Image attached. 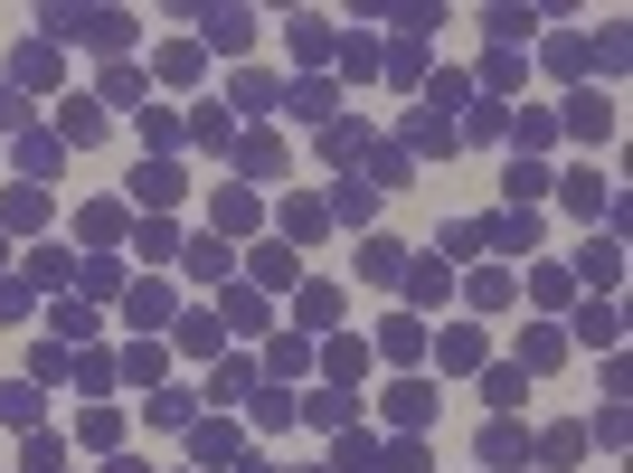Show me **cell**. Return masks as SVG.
I'll return each mask as SVG.
<instances>
[{"label":"cell","mask_w":633,"mask_h":473,"mask_svg":"<svg viewBox=\"0 0 633 473\" xmlns=\"http://www.w3.org/2000/svg\"><path fill=\"white\" fill-rule=\"evenodd\" d=\"M322 218H331L322 199H293V209H284V246H293V237H322Z\"/></svg>","instance_id":"obj_20"},{"label":"cell","mask_w":633,"mask_h":473,"mask_svg":"<svg viewBox=\"0 0 633 473\" xmlns=\"http://www.w3.org/2000/svg\"><path fill=\"white\" fill-rule=\"evenodd\" d=\"M236 105H246V114H275L284 86H275V76H236Z\"/></svg>","instance_id":"obj_15"},{"label":"cell","mask_w":633,"mask_h":473,"mask_svg":"<svg viewBox=\"0 0 633 473\" xmlns=\"http://www.w3.org/2000/svg\"><path fill=\"white\" fill-rule=\"evenodd\" d=\"M284 114H303V123H322V114H331V86H293V95H284Z\"/></svg>","instance_id":"obj_27"},{"label":"cell","mask_w":633,"mask_h":473,"mask_svg":"<svg viewBox=\"0 0 633 473\" xmlns=\"http://www.w3.org/2000/svg\"><path fill=\"white\" fill-rule=\"evenodd\" d=\"M359 275H369V284H398L407 275V246H398V237H369V246H359Z\"/></svg>","instance_id":"obj_4"},{"label":"cell","mask_w":633,"mask_h":473,"mask_svg":"<svg viewBox=\"0 0 633 473\" xmlns=\"http://www.w3.org/2000/svg\"><path fill=\"white\" fill-rule=\"evenodd\" d=\"M209 218H218L209 237H236V228H256V199H246V189H218V199H209Z\"/></svg>","instance_id":"obj_7"},{"label":"cell","mask_w":633,"mask_h":473,"mask_svg":"<svg viewBox=\"0 0 633 473\" xmlns=\"http://www.w3.org/2000/svg\"><path fill=\"white\" fill-rule=\"evenodd\" d=\"M180 162H152V170H133V199H142V209H170V199H180Z\"/></svg>","instance_id":"obj_2"},{"label":"cell","mask_w":633,"mask_h":473,"mask_svg":"<svg viewBox=\"0 0 633 473\" xmlns=\"http://www.w3.org/2000/svg\"><path fill=\"white\" fill-rule=\"evenodd\" d=\"M256 426H293V398H284V388H256Z\"/></svg>","instance_id":"obj_37"},{"label":"cell","mask_w":633,"mask_h":473,"mask_svg":"<svg viewBox=\"0 0 633 473\" xmlns=\"http://www.w3.org/2000/svg\"><path fill=\"white\" fill-rule=\"evenodd\" d=\"M256 275H265V284H293V275H303V256H293V246H256Z\"/></svg>","instance_id":"obj_22"},{"label":"cell","mask_w":633,"mask_h":473,"mask_svg":"<svg viewBox=\"0 0 633 473\" xmlns=\"http://www.w3.org/2000/svg\"><path fill=\"white\" fill-rule=\"evenodd\" d=\"M567 133L606 142V133H614V105H606V95H577V105H567Z\"/></svg>","instance_id":"obj_5"},{"label":"cell","mask_w":633,"mask_h":473,"mask_svg":"<svg viewBox=\"0 0 633 473\" xmlns=\"http://www.w3.org/2000/svg\"><path fill=\"white\" fill-rule=\"evenodd\" d=\"M123 237V209H86V246H114Z\"/></svg>","instance_id":"obj_35"},{"label":"cell","mask_w":633,"mask_h":473,"mask_svg":"<svg viewBox=\"0 0 633 473\" xmlns=\"http://www.w3.org/2000/svg\"><path fill=\"white\" fill-rule=\"evenodd\" d=\"M567 209L596 218V209H606V180H596V170H567Z\"/></svg>","instance_id":"obj_16"},{"label":"cell","mask_w":633,"mask_h":473,"mask_svg":"<svg viewBox=\"0 0 633 473\" xmlns=\"http://www.w3.org/2000/svg\"><path fill=\"white\" fill-rule=\"evenodd\" d=\"M501 189H511V209H530V199L548 189V170H540V162H511V180H501Z\"/></svg>","instance_id":"obj_21"},{"label":"cell","mask_w":633,"mask_h":473,"mask_svg":"<svg viewBox=\"0 0 633 473\" xmlns=\"http://www.w3.org/2000/svg\"><path fill=\"white\" fill-rule=\"evenodd\" d=\"M104 473H152V464H133V454H114V464H104Z\"/></svg>","instance_id":"obj_39"},{"label":"cell","mask_w":633,"mask_h":473,"mask_svg":"<svg viewBox=\"0 0 633 473\" xmlns=\"http://www.w3.org/2000/svg\"><path fill=\"white\" fill-rule=\"evenodd\" d=\"M577 331H587L596 351H614V341H624V331H614V312H606V304H596V312H577Z\"/></svg>","instance_id":"obj_30"},{"label":"cell","mask_w":633,"mask_h":473,"mask_svg":"<svg viewBox=\"0 0 633 473\" xmlns=\"http://www.w3.org/2000/svg\"><path fill=\"white\" fill-rule=\"evenodd\" d=\"M104 133V114H95L86 95H76V105H57V142H95Z\"/></svg>","instance_id":"obj_10"},{"label":"cell","mask_w":633,"mask_h":473,"mask_svg":"<svg viewBox=\"0 0 633 473\" xmlns=\"http://www.w3.org/2000/svg\"><path fill=\"white\" fill-rule=\"evenodd\" d=\"M331 312H341V294H331V284H312V294H303V322L331 331Z\"/></svg>","instance_id":"obj_33"},{"label":"cell","mask_w":633,"mask_h":473,"mask_svg":"<svg viewBox=\"0 0 633 473\" xmlns=\"http://www.w3.org/2000/svg\"><path fill=\"white\" fill-rule=\"evenodd\" d=\"M236 162H246V180H275V170H284V152H275V133H256L246 152H236Z\"/></svg>","instance_id":"obj_18"},{"label":"cell","mask_w":633,"mask_h":473,"mask_svg":"<svg viewBox=\"0 0 633 473\" xmlns=\"http://www.w3.org/2000/svg\"><path fill=\"white\" fill-rule=\"evenodd\" d=\"M180 341H189L199 360H218V341H227V331H218V312H189V322H180Z\"/></svg>","instance_id":"obj_19"},{"label":"cell","mask_w":633,"mask_h":473,"mask_svg":"<svg viewBox=\"0 0 633 473\" xmlns=\"http://www.w3.org/2000/svg\"><path fill=\"white\" fill-rule=\"evenodd\" d=\"M0 426H38V388H0Z\"/></svg>","instance_id":"obj_26"},{"label":"cell","mask_w":633,"mask_h":473,"mask_svg":"<svg viewBox=\"0 0 633 473\" xmlns=\"http://www.w3.org/2000/svg\"><path fill=\"white\" fill-rule=\"evenodd\" d=\"M378 351H388V360H425V322H407V312H398V322L378 331Z\"/></svg>","instance_id":"obj_12"},{"label":"cell","mask_w":633,"mask_h":473,"mask_svg":"<svg viewBox=\"0 0 633 473\" xmlns=\"http://www.w3.org/2000/svg\"><path fill=\"white\" fill-rule=\"evenodd\" d=\"M548 67L577 76V67H596V47H587V38H558V47H548Z\"/></svg>","instance_id":"obj_28"},{"label":"cell","mask_w":633,"mask_h":473,"mask_svg":"<svg viewBox=\"0 0 633 473\" xmlns=\"http://www.w3.org/2000/svg\"><path fill=\"white\" fill-rule=\"evenodd\" d=\"M577 275H587V284H614V275H624V246H614V237H596L587 256H577Z\"/></svg>","instance_id":"obj_11"},{"label":"cell","mask_w":633,"mask_h":473,"mask_svg":"<svg viewBox=\"0 0 633 473\" xmlns=\"http://www.w3.org/2000/svg\"><path fill=\"white\" fill-rule=\"evenodd\" d=\"M104 105H133V114H142V76L114 67V76H104Z\"/></svg>","instance_id":"obj_32"},{"label":"cell","mask_w":633,"mask_h":473,"mask_svg":"<svg viewBox=\"0 0 633 473\" xmlns=\"http://www.w3.org/2000/svg\"><path fill=\"white\" fill-rule=\"evenodd\" d=\"M331 47V20H293V57H322Z\"/></svg>","instance_id":"obj_34"},{"label":"cell","mask_w":633,"mask_h":473,"mask_svg":"<svg viewBox=\"0 0 633 473\" xmlns=\"http://www.w3.org/2000/svg\"><path fill=\"white\" fill-rule=\"evenodd\" d=\"M0 218H10V228H38V218H47V199H38V180H29V189H10V199H0Z\"/></svg>","instance_id":"obj_17"},{"label":"cell","mask_w":633,"mask_h":473,"mask_svg":"<svg viewBox=\"0 0 633 473\" xmlns=\"http://www.w3.org/2000/svg\"><path fill=\"white\" fill-rule=\"evenodd\" d=\"M322 152H331V162H359V152H369V133H359V123H331Z\"/></svg>","instance_id":"obj_24"},{"label":"cell","mask_w":633,"mask_h":473,"mask_svg":"<svg viewBox=\"0 0 633 473\" xmlns=\"http://www.w3.org/2000/svg\"><path fill=\"white\" fill-rule=\"evenodd\" d=\"M162 312H170V284H133V322L152 331V322H162Z\"/></svg>","instance_id":"obj_25"},{"label":"cell","mask_w":633,"mask_h":473,"mask_svg":"<svg viewBox=\"0 0 633 473\" xmlns=\"http://www.w3.org/2000/svg\"><path fill=\"white\" fill-rule=\"evenodd\" d=\"M520 454H530V436H520L511 417H501V426H482V464H520Z\"/></svg>","instance_id":"obj_8"},{"label":"cell","mask_w":633,"mask_h":473,"mask_svg":"<svg viewBox=\"0 0 633 473\" xmlns=\"http://www.w3.org/2000/svg\"><path fill=\"white\" fill-rule=\"evenodd\" d=\"M189 454H199V464H227V454H236V426H189Z\"/></svg>","instance_id":"obj_14"},{"label":"cell","mask_w":633,"mask_h":473,"mask_svg":"<svg viewBox=\"0 0 633 473\" xmlns=\"http://www.w3.org/2000/svg\"><path fill=\"white\" fill-rule=\"evenodd\" d=\"M293 417H303V426H341L351 398H341V388H312V398H293Z\"/></svg>","instance_id":"obj_13"},{"label":"cell","mask_w":633,"mask_h":473,"mask_svg":"<svg viewBox=\"0 0 633 473\" xmlns=\"http://www.w3.org/2000/svg\"><path fill=\"white\" fill-rule=\"evenodd\" d=\"M227 265H236L227 237H199V246H189V275H199V284H227Z\"/></svg>","instance_id":"obj_6"},{"label":"cell","mask_w":633,"mask_h":473,"mask_svg":"<svg viewBox=\"0 0 633 473\" xmlns=\"http://www.w3.org/2000/svg\"><path fill=\"white\" fill-rule=\"evenodd\" d=\"M388 417H398L407 436H417V426L435 417V388H425V378H398V388H388Z\"/></svg>","instance_id":"obj_3"},{"label":"cell","mask_w":633,"mask_h":473,"mask_svg":"<svg viewBox=\"0 0 633 473\" xmlns=\"http://www.w3.org/2000/svg\"><path fill=\"white\" fill-rule=\"evenodd\" d=\"M152 426H199V407H189L180 388H170V398H152Z\"/></svg>","instance_id":"obj_36"},{"label":"cell","mask_w":633,"mask_h":473,"mask_svg":"<svg viewBox=\"0 0 633 473\" xmlns=\"http://www.w3.org/2000/svg\"><path fill=\"white\" fill-rule=\"evenodd\" d=\"M322 360H331V378H359V370H369V351H359V341H331Z\"/></svg>","instance_id":"obj_31"},{"label":"cell","mask_w":633,"mask_h":473,"mask_svg":"<svg viewBox=\"0 0 633 473\" xmlns=\"http://www.w3.org/2000/svg\"><path fill=\"white\" fill-rule=\"evenodd\" d=\"M435 360H445V370H473V360H482V331H473V322H454L445 341H435Z\"/></svg>","instance_id":"obj_9"},{"label":"cell","mask_w":633,"mask_h":473,"mask_svg":"<svg viewBox=\"0 0 633 473\" xmlns=\"http://www.w3.org/2000/svg\"><path fill=\"white\" fill-rule=\"evenodd\" d=\"M246 38H256V20H246V10H218V20H209V47H246Z\"/></svg>","instance_id":"obj_23"},{"label":"cell","mask_w":633,"mask_h":473,"mask_svg":"<svg viewBox=\"0 0 633 473\" xmlns=\"http://www.w3.org/2000/svg\"><path fill=\"white\" fill-rule=\"evenodd\" d=\"M246 473H275V464H246Z\"/></svg>","instance_id":"obj_40"},{"label":"cell","mask_w":633,"mask_h":473,"mask_svg":"<svg viewBox=\"0 0 633 473\" xmlns=\"http://www.w3.org/2000/svg\"><path fill=\"white\" fill-rule=\"evenodd\" d=\"M388 473H425V446H417V436H407V446L388 454Z\"/></svg>","instance_id":"obj_38"},{"label":"cell","mask_w":633,"mask_h":473,"mask_svg":"<svg viewBox=\"0 0 633 473\" xmlns=\"http://www.w3.org/2000/svg\"><path fill=\"white\" fill-rule=\"evenodd\" d=\"M86 446H123V417H114V407H86Z\"/></svg>","instance_id":"obj_29"},{"label":"cell","mask_w":633,"mask_h":473,"mask_svg":"<svg viewBox=\"0 0 633 473\" xmlns=\"http://www.w3.org/2000/svg\"><path fill=\"white\" fill-rule=\"evenodd\" d=\"M482 246H501V256H530V246H540V218H530V209H501L492 228H482Z\"/></svg>","instance_id":"obj_1"}]
</instances>
